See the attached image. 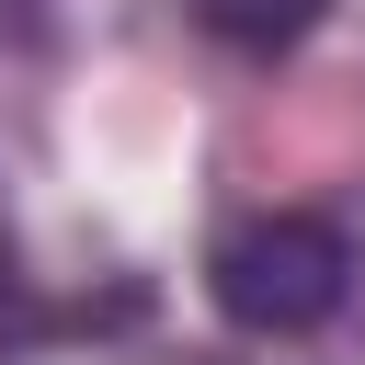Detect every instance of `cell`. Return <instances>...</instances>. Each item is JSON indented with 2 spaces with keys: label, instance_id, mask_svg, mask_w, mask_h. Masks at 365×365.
Masks as SVG:
<instances>
[{
  "label": "cell",
  "instance_id": "3",
  "mask_svg": "<svg viewBox=\"0 0 365 365\" xmlns=\"http://www.w3.org/2000/svg\"><path fill=\"white\" fill-rule=\"evenodd\" d=\"M0 11H11V23H34V11H46V0H0Z\"/></svg>",
  "mask_w": 365,
  "mask_h": 365
},
{
  "label": "cell",
  "instance_id": "1",
  "mask_svg": "<svg viewBox=\"0 0 365 365\" xmlns=\"http://www.w3.org/2000/svg\"><path fill=\"white\" fill-rule=\"evenodd\" d=\"M205 297H217V319L251 331V342H308V331H331V319L354 308V240H342L331 217H297V205H285V217H251V228L217 240Z\"/></svg>",
  "mask_w": 365,
  "mask_h": 365
},
{
  "label": "cell",
  "instance_id": "2",
  "mask_svg": "<svg viewBox=\"0 0 365 365\" xmlns=\"http://www.w3.org/2000/svg\"><path fill=\"white\" fill-rule=\"evenodd\" d=\"M194 23L228 34L240 57H274V46H297V34L319 23V0H194Z\"/></svg>",
  "mask_w": 365,
  "mask_h": 365
}]
</instances>
